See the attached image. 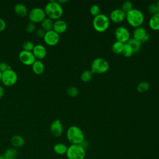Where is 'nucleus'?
<instances>
[{
	"label": "nucleus",
	"instance_id": "obj_25",
	"mask_svg": "<svg viewBox=\"0 0 159 159\" xmlns=\"http://www.w3.org/2000/svg\"><path fill=\"white\" fill-rule=\"evenodd\" d=\"M124 45V43L116 40L112 45V51L116 54H121L123 50Z\"/></svg>",
	"mask_w": 159,
	"mask_h": 159
},
{
	"label": "nucleus",
	"instance_id": "obj_22",
	"mask_svg": "<svg viewBox=\"0 0 159 159\" xmlns=\"http://www.w3.org/2000/svg\"><path fill=\"white\" fill-rule=\"evenodd\" d=\"M68 147L63 143H57L54 145L53 147V150L54 152L59 155H62L64 154H66L67 151Z\"/></svg>",
	"mask_w": 159,
	"mask_h": 159
},
{
	"label": "nucleus",
	"instance_id": "obj_1",
	"mask_svg": "<svg viewBox=\"0 0 159 159\" xmlns=\"http://www.w3.org/2000/svg\"><path fill=\"white\" fill-rule=\"evenodd\" d=\"M45 12L48 18L52 20H58L63 14L62 6L57 1H51L48 2L45 7Z\"/></svg>",
	"mask_w": 159,
	"mask_h": 159
},
{
	"label": "nucleus",
	"instance_id": "obj_23",
	"mask_svg": "<svg viewBox=\"0 0 159 159\" xmlns=\"http://www.w3.org/2000/svg\"><path fill=\"white\" fill-rule=\"evenodd\" d=\"M127 43L131 47L134 53L138 52L142 47V42L133 37L130 38Z\"/></svg>",
	"mask_w": 159,
	"mask_h": 159
},
{
	"label": "nucleus",
	"instance_id": "obj_40",
	"mask_svg": "<svg viewBox=\"0 0 159 159\" xmlns=\"http://www.w3.org/2000/svg\"><path fill=\"white\" fill-rule=\"evenodd\" d=\"M150 35H149L148 34H147V35H146V36L145 37V38L143 39V40L142 42H146L148 41V40H150Z\"/></svg>",
	"mask_w": 159,
	"mask_h": 159
},
{
	"label": "nucleus",
	"instance_id": "obj_32",
	"mask_svg": "<svg viewBox=\"0 0 159 159\" xmlns=\"http://www.w3.org/2000/svg\"><path fill=\"white\" fill-rule=\"evenodd\" d=\"M34 44L30 42V41H25L24 42L22 45L23 50L28 51V52H32L34 48Z\"/></svg>",
	"mask_w": 159,
	"mask_h": 159
},
{
	"label": "nucleus",
	"instance_id": "obj_12",
	"mask_svg": "<svg viewBox=\"0 0 159 159\" xmlns=\"http://www.w3.org/2000/svg\"><path fill=\"white\" fill-rule=\"evenodd\" d=\"M126 14L121 9H115L109 14V20L114 23H120L125 20Z\"/></svg>",
	"mask_w": 159,
	"mask_h": 159
},
{
	"label": "nucleus",
	"instance_id": "obj_21",
	"mask_svg": "<svg viewBox=\"0 0 159 159\" xmlns=\"http://www.w3.org/2000/svg\"><path fill=\"white\" fill-rule=\"evenodd\" d=\"M4 159H16L18 156V152L16 148L14 147L8 148L3 153Z\"/></svg>",
	"mask_w": 159,
	"mask_h": 159
},
{
	"label": "nucleus",
	"instance_id": "obj_7",
	"mask_svg": "<svg viewBox=\"0 0 159 159\" xmlns=\"http://www.w3.org/2000/svg\"><path fill=\"white\" fill-rule=\"evenodd\" d=\"M17 78V73L10 68L2 73L1 82L6 86H12L16 83Z\"/></svg>",
	"mask_w": 159,
	"mask_h": 159
},
{
	"label": "nucleus",
	"instance_id": "obj_13",
	"mask_svg": "<svg viewBox=\"0 0 159 159\" xmlns=\"http://www.w3.org/2000/svg\"><path fill=\"white\" fill-rule=\"evenodd\" d=\"M50 131L52 135L55 137L61 135L63 132V124L59 119H56L50 125Z\"/></svg>",
	"mask_w": 159,
	"mask_h": 159
},
{
	"label": "nucleus",
	"instance_id": "obj_33",
	"mask_svg": "<svg viewBox=\"0 0 159 159\" xmlns=\"http://www.w3.org/2000/svg\"><path fill=\"white\" fill-rule=\"evenodd\" d=\"M148 11L152 16L158 13L157 7L156 3H152L148 6Z\"/></svg>",
	"mask_w": 159,
	"mask_h": 159
},
{
	"label": "nucleus",
	"instance_id": "obj_16",
	"mask_svg": "<svg viewBox=\"0 0 159 159\" xmlns=\"http://www.w3.org/2000/svg\"><path fill=\"white\" fill-rule=\"evenodd\" d=\"M147 33L146 29L144 27L142 26L138 27L135 28L133 31V38L142 42L143 39L147 35Z\"/></svg>",
	"mask_w": 159,
	"mask_h": 159
},
{
	"label": "nucleus",
	"instance_id": "obj_5",
	"mask_svg": "<svg viewBox=\"0 0 159 159\" xmlns=\"http://www.w3.org/2000/svg\"><path fill=\"white\" fill-rule=\"evenodd\" d=\"M109 65L108 61L103 58L98 57L93 60L91 64V71L93 74H103L108 71Z\"/></svg>",
	"mask_w": 159,
	"mask_h": 159
},
{
	"label": "nucleus",
	"instance_id": "obj_18",
	"mask_svg": "<svg viewBox=\"0 0 159 159\" xmlns=\"http://www.w3.org/2000/svg\"><path fill=\"white\" fill-rule=\"evenodd\" d=\"M149 27L153 30H159V13L152 15L148 20Z\"/></svg>",
	"mask_w": 159,
	"mask_h": 159
},
{
	"label": "nucleus",
	"instance_id": "obj_39",
	"mask_svg": "<svg viewBox=\"0 0 159 159\" xmlns=\"http://www.w3.org/2000/svg\"><path fill=\"white\" fill-rule=\"evenodd\" d=\"M4 94V89L1 86H0V99L3 96Z\"/></svg>",
	"mask_w": 159,
	"mask_h": 159
},
{
	"label": "nucleus",
	"instance_id": "obj_35",
	"mask_svg": "<svg viewBox=\"0 0 159 159\" xmlns=\"http://www.w3.org/2000/svg\"><path fill=\"white\" fill-rule=\"evenodd\" d=\"M11 67L9 66V65L5 63V62H1L0 63V71L1 73L6 71L8 69H10Z\"/></svg>",
	"mask_w": 159,
	"mask_h": 159
},
{
	"label": "nucleus",
	"instance_id": "obj_27",
	"mask_svg": "<svg viewBox=\"0 0 159 159\" xmlns=\"http://www.w3.org/2000/svg\"><path fill=\"white\" fill-rule=\"evenodd\" d=\"M150 88V84L148 82L143 81L140 82L137 86V91L139 93H145Z\"/></svg>",
	"mask_w": 159,
	"mask_h": 159
},
{
	"label": "nucleus",
	"instance_id": "obj_15",
	"mask_svg": "<svg viewBox=\"0 0 159 159\" xmlns=\"http://www.w3.org/2000/svg\"><path fill=\"white\" fill-rule=\"evenodd\" d=\"M68 25L66 22L63 20L58 19L53 22L52 30L60 35L65 33L66 31Z\"/></svg>",
	"mask_w": 159,
	"mask_h": 159
},
{
	"label": "nucleus",
	"instance_id": "obj_20",
	"mask_svg": "<svg viewBox=\"0 0 159 159\" xmlns=\"http://www.w3.org/2000/svg\"><path fill=\"white\" fill-rule=\"evenodd\" d=\"M32 70L35 74L39 75L43 73L45 66L43 62L40 60H35L32 65Z\"/></svg>",
	"mask_w": 159,
	"mask_h": 159
},
{
	"label": "nucleus",
	"instance_id": "obj_11",
	"mask_svg": "<svg viewBox=\"0 0 159 159\" xmlns=\"http://www.w3.org/2000/svg\"><path fill=\"white\" fill-rule=\"evenodd\" d=\"M19 58L22 63L27 66L32 65V64L36 60L32 52H28L25 50H22L19 53Z\"/></svg>",
	"mask_w": 159,
	"mask_h": 159
},
{
	"label": "nucleus",
	"instance_id": "obj_3",
	"mask_svg": "<svg viewBox=\"0 0 159 159\" xmlns=\"http://www.w3.org/2000/svg\"><path fill=\"white\" fill-rule=\"evenodd\" d=\"M67 140L71 144L80 145L84 140V135L82 130L76 125L70 126L66 131Z\"/></svg>",
	"mask_w": 159,
	"mask_h": 159
},
{
	"label": "nucleus",
	"instance_id": "obj_2",
	"mask_svg": "<svg viewBox=\"0 0 159 159\" xmlns=\"http://www.w3.org/2000/svg\"><path fill=\"white\" fill-rule=\"evenodd\" d=\"M144 15L143 12L137 9H132L126 13L125 20L129 25L134 29L142 26L144 22Z\"/></svg>",
	"mask_w": 159,
	"mask_h": 159
},
{
	"label": "nucleus",
	"instance_id": "obj_44",
	"mask_svg": "<svg viewBox=\"0 0 159 159\" xmlns=\"http://www.w3.org/2000/svg\"><path fill=\"white\" fill-rule=\"evenodd\" d=\"M1 78H2V73L0 71V82L1 81Z\"/></svg>",
	"mask_w": 159,
	"mask_h": 159
},
{
	"label": "nucleus",
	"instance_id": "obj_10",
	"mask_svg": "<svg viewBox=\"0 0 159 159\" xmlns=\"http://www.w3.org/2000/svg\"><path fill=\"white\" fill-rule=\"evenodd\" d=\"M43 40L47 45L49 46H55L60 41V35L53 30L45 32Z\"/></svg>",
	"mask_w": 159,
	"mask_h": 159
},
{
	"label": "nucleus",
	"instance_id": "obj_31",
	"mask_svg": "<svg viewBox=\"0 0 159 159\" xmlns=\"http://www.w3.org/2000/svg\"><path fill=\"white\" fill-rule=\"evenodd\" d=\"M66 93L68 96L72 98L76 97L79 94L78 89L75 86H70L66 89Z\"/></svg>",
	"mask_w": 159,
	"mask_h": 159
},
{
	"label": "nucleus",
	"instance_id": "obj_19",
	"mask_svg": "<svg viewBox=\"0 0 159 159\" xmlns=\"http://www.w3.org/2000/svg\"><path fill=\"white\" fill-rule=\"evenodd\" d=\"M15 13L20 17H25L28 14V10L26 6L22 3H17L14 7Z\"/></svg>",
	"mask_w": 159,
	"mask_h": 159
},
{
	"label": "nucleus",
	"instance_id": "obj_4",
	"mask_svg": "<svg viewBox=\"0 0 159 159\" xmlns=\"http://www.w3.org/2000/svg\"><path fill=\"white\" fill-rule=\"evenodd\" d=\"M110 24L109 17L104 14H100L94 17L93 20V27L94 29L99 33L106 31Z\"/></svg>",
	"mask_w": 159,
	"mask_h": 159
},
{
	"label": "nucleus",
	"instance_id": "obj_30",
	"mask_svg": "<svg viewBox=\"0 0 159 159\" xmlns=\"http://www.w3.org/2000/svg\"><path fill=\"white\" fill-rule=\"evenodd\" d=\"M89 13L93 17L97 16L101 14V9L99 6L97 4L92 5L89 8Z\"/></svg>",
	"mask_w": 159,
	"mask_h": 159
},
{
	"label": "nucleus",
	"instance_id": "obj_24",
	"mask_svg": "<svg viewBox=\"0 0 159 159\" xmlns=\"http://www.w3.org/2000/svg\"><path fill=\"white\" fill-rule=\"evenodd\" d=\"M53 20L50 19V18L45 17L44 20L41 22L42 29L45 31L48 32L53 29Z\"/></svg>",
	"mask_w": 159,
	"mask_h": 159
},
{
	"label": "nucleus",
	"instance_id": "obj_41",
	"mask_svg": "<svg viewBox=\"0 0 159 159\" xmlns=\"http://www.w3.org/2000/svg\"><path fill=\"white\" fill-rule=\"evenodd\" d=\"M57 2H58L60 5H62V4H65L66 2H67L68 1H66V0H62V1H57Z\"/></svg>",
	"mask_w": 159,
	"mask_h": 159
},
{
	"label": "nucleus",
	"instance_id": "obj_29",
	"mask_svg": "<svg viewBox=\"0 0 159 159\" xmlns=\"http://www.w3.org/2000/svg\"><path fill=\"white\" fill-rule=\"evenodd\" d=\"M120 9L126 14L133 9V4L130 1H126L122 3Z\"/></svg>",
	"mask_w": 159,
	"mask_h": 159
},
{
	"label": "nucleus",
	"instance_id": "obj_38",
	"mask_svg": "<svg viewBox=\"0 0 159 159\" xmlns=\"http://www.w3.org/2000/svg\"><path fill=\"white\" fill-rule=\"evenodd\" d=\"M85 150L87 148H88V147H89V143H88V142H87V141H86L85 140L80 144Z\"/></svg>",
	"mask_w": 159,
	"mask_h": 159
},
{
	"label": "nucleus",
	"instance_id": "obj_36",
	"mask_svg": "<svg viewBox=\"0 0 159 159\" xmlns=\"http://www.w3.org/2000/svg\"><path fill=\"white\" fill-rule=\"evenodd\" d=\"M45 33V32L42 29H39L37 30H36V32H35L36 35L40 38H43Z\"/></svg>",
	"mask_w": 159,
	"mask_h": 159
},
{
	"label": "nucleus",
	"instance_id": "obj_37",
	"mask_svg": "<svg viewBox=\"0 0 159 159\" xmlns=\"http://www.w3.org/2000/svg\"><path fill=\"white\" fill-rule=\"evenodd\" d=\"M6 27V23L4 19L0 17V32L5 30Z\"/></svg>",
	"mask_w": 159,
	"mask_h": 159
},
{
	"label": "nucleus",
	"instance_id": "obj_17",
	"mask_svg": "<svg viewBox=\"0 0 159 159\" xmlns=\"http://www.w3.org/2000/svg\"><path fill=\"white\" fill-rule=\"evenodd\" d=\"M11 143L15 148H21L25 143V140L23 137L19 135H15L11 139Z\"/></svg>",
	"mask_w": 159,
	"mask_h": 159
},
{
	"label": "nucleus",
	"instance_id": "obj_26",
	"mask_svg": "<svg viewBox=\"0 0 159 159\" xmlns=\"http://www.w3.org/2000/svg\"><path fill=\"white\" fill-rule=\"evenodd\" d=\"M93 77V73L91 70H86L84 71L81 74V76H80V78L81 81L84 83L89 82L92 80Z\"/></svg>",
	"mask_w": 159,
	"mask_h": 159
},
{
	"label": "nucleus",
	"instance_id": "obj_42",
	"mask_svg": "<svg viewBox=\"0 0 159 159\" xmlns=\"http://www.w3.org/2000/svg\"><path fill=\"white\" fill-rule=\"evenodd\" d=\"M157 10H158V13H159V1H158L157 3Z\"/></svg>",
	"mask_w": 159,
	"mask_h": 159
},
{
	"label": "nucleus",
	"instance_id": "obj_14",
	"mask_svg": "<svg viewBox=\"0 0 159 159\" xmlns=\"http://www.w3.org/2000/svg\"><path fill=\"white\" fill-rule=\"evenodd\" d=\"M32 53L34 55L35 59L40 60L43 59L47 55V50L45 46L41 44H37L34 46V48L32 50Z\"/></svg>",
	"mask_w": 159,
	"mask_h": 159
},
{
	"label": "nucleus",
	"instance_id": "obj_9",
	"mask_svg": "<svg viewBox=\"0 0 159 159\" xmlns=\"http://www.w3.org/2000/svg\"><path fill=\"white\" fill-rule=\"evenodd\" d=\"M114 35L117 41L123 43H127L130 39V32L124 26L117 27L115 29Z\"/></svg>",
	"mask_w": 159,
	"mask_h": 159
},
{
	"label": "nucleus",
	"instance_id": "obj_43",
	"mask_svg": "<svg viewBox=\"0 0 159 159\" xmlns=\"http://www.w3.org/2000/svg\"><path fill=\"white\" fill-rule=\"evenodd\" d=\"M0 159H4V158L3 155H1V154H0Z\"/></svg>",
	"mask_w": 159,
	"mask_h": 159
},
{
	"label": "nucleus",
	"instance_id": "obj_34",
	"mask_svg": "<svg viewBox=\"0 0 159 159\" xmlns=\"http://www.w3.org/2000/svg\"><path fill=\"white\" fill-rule=\"evenodd\" d=\"M25 29H26V31L28 32V33H32L35 31V24L34 23H32L31 22H29L27 25H26V27H25Z\"/></svg>",
	"mask_w": 159,
	"mask_h": 159
},
{
	"label": "nucleus",
	"instance_id": "obj_6",
	"mask_svg": "<svg viewBox=\"0 0 159 159\" xmlns=\"http://www.w3.org/2000/svg\"><path fill=\"white\" fill-rule=\"evenodd\" d=\"M66 155L68 159H84L86 150L79 144H71L68 147Z\"/></svg>",
	"mask_w": 159,
	"mask_h": 159
},
{
	"label": "nucleus",
	"instance_id": "obj_8",
	"mask_svg": "<svg viewBox=\"0 0 159 159\" xmlns=\"http://www.w3.org/2000/svg\"><path fill=\"white\" fill-rule=\"evenodd\" d=\"M46 14L45 11L40 7H34L32 9L29 14V19L32 23L42 22L45 18Z\"/></svg>",
	"mask_w": 159,
	"mask_h": 159
},
{
	"label": "nucleus",
	"instance_id": "obj_28",
	"mask_svg": "<svg viewBox=\"0 0 159 159\" xmlns=\"http://www.w3.org/2000/svg\"><path fill=\"white\" fill-rule=\"evenodd\" d=\"M134 53V52L132 48H131V47L127 43H124V47H123V50L122 52V54L123 55V56L128 58V57H132Z\"/></svg>",
	"mask_w": 159,
	"mask_h": 159
}]
</instances>
